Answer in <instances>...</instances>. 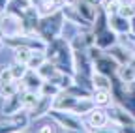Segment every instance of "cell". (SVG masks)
Masks as SVG:
<instances>
[{"label": "cell", "instance_id": "6da1fadb", "mask_svg": "<svg viewBox=\"0 0 135 133\" xmlns=\"http://www.w3.org/2000/svg\"><path fill=\"white\" fill-rule=\"evenodd\" d=\"M66 19H64V13L62 9L53 13V15H47V17H41L40 26H38V34L45 43H51L62 36V30H64Z\"/></svg>", "mask_w": 135, "mask_h": 133}, {"label": "cell", "instance_id": "7a4b0ae2", "mask_svg": "<svg viewBox=\"0 0 135 133\" xmlns=\"http://www.w3.org/2000/svg\"><path fill=\"white\" fill-rule=\"evenodd\" d=\"M0 30H2V38H13L19 34H26L21 13H15V11L0 13Z\"/></svg>", "mask_w": 135, "mask_h": 133}, {"label": "cell", "instance_id": "3957f363", "mask_svg": "<svg viewBox=\"0 0 135 133\" xmlns=\"http://www.w3.org/2000/svg\"><path fill=\"white\" fill-rule=\"evenodd\" d=\"M49 116L55 120V124L58 127H62L64 131H81V129H86L83 118L70 111H56V109H51Z\"/></svg>", "mask_w": 135, "mask_h": 133}, {"label": "cell", "instance_id": "277c9868", "mask_svg": "<svg viewBox=\"0 0 135 133\" xmlns=\"http://www.w3.org/2000/svg\"><path fill=\"white\" fill-rule=\"evenodd\" d=\"M107 114L111 124L114 126H135V116L120 103H113L111 107H107Z\"/></svg>", "mask_w": 135, "mask_h": 133}, {"label": "cell", "instance_id": "5b68a950", "mask_svg": "<svg viewBox=\"0 0 135 133\" xmlns=\"http://www.w3.org/2000/svg\"><path fill=\"white\" fill-rule=\"evenodd\" d=\"M118 68H120V64H118L111 55H107V53H103L98 60H94V71L103 73L107 77H116Z\"/></svg>", "mask_w": 135, "mask_h": 133}, {"label": "cell", "instance_id": "8992f818", "mask_svg": "<svg viewBox=\"0 0 135 133\" xmlns=\"http://www.w3.org/2000/svg\"><path fill=\"white\" fill-rule=\"evenodd\" d=\"M62 13H64V19H66L68 23H71V24H75V26H79V28H83V30H90V28H92V23H88V21L79 13V9H77L75 4H66V6L62 8Z\"/></svg>", "mask_w": 135, "mask_h": 133}, {"label": "cell", "instance_id": "52a82bcc", "mask_svg": "<svg viewBox=\"0 0 135 133\" xmlns=\"http://www.w3.org/2000/svg\"><path fill=\"white\" fill-rule=\"evenodd\" d=\"M51 109H53V97H49V96H40L38 103L28 111L30 120H40V118H43V116H49Z\"/></svg>", "mask_w": 135, "mask_h": 133}, {"label": "cell", "instance_id": "ba28073f", "mask_svg": "<svg viewBox=\"0 0 135 133\" xmlns=\"http://www.w3.org/2000/svg\"><path fill=\"white\" fill-rule=\"evenodd\" d=\"M77 101H79V97H75V96H71L70 92H66V90H62L58 96H55L53 97V109H56V111H73V107L77 105Z\"/></svg>", "mask_w": 135, "mask_h": 133}, {"label": "cell", "instance_id": "9c48e42d", "mask_svg": "<svg viewBox=\"0 0 135 133\" xmlns=\"http://www.w3.org/2000/svg\"><path fill=\"white\" fill-rule=\"evenodd\" d=\"M118 40H120V36H118L113 28H105V30H101L99 34H96V45L101 51H107L113 45H116Z\"/></svg>", "mask_w": 135, "mask_h": 133}, {"label": "cell", "instance_id": "30bf717a", "mask_svg": "<svg viewBox=\"0 0 135 133\" xmlns=\"http://www.w3.org/2000/svg\"><path fill=\"white\" fill-rule=\"evenodd\" d=\"M109 28H113L118 36L131 34V23H129V19L124 17V15H120V13L111 15V17H109Z\"/></svg>", "mask_w": 135, "mask_h": 133}, {"label": "cell", "instance_id": "8fae6325", "mask_svg": "<svg viewBox=\"0 0 135 133\" xmlns=\"http://www.w3.org/2000/svg\"><path fill=\"white\" fill-rule=\"evenodd\" d=\"M107 55H111L118 64H120V66H124V64H129L131 62V58H133V53L129 51V49L124 45V43H120V41H118L116 45H113L111 49H107V51H105Z\"/></svg>", "mask_w": 135, "mask_h": 133}, {"label": "cell", "instance_id": "7c38bea8", "mask_svg": "<svg viewBox=\"0 0 135 133\" xmlns=\"http://www.w3.org/2000/svg\"><path fill=\"white\" fill-rule=\"evenodd\" d=\"M43 85V79L38 71L34 70H28V73L25 75V79L21 81V88L23 90H30V92H38L40 94V88Z\"/></svg>", "mask_w": 135, "mask_h": 133}, {"label": "cell", "instance_id": "4fadbf2b", "mask_svg": "<svg viewBox=\"0 0 135 133\" xmlns=\"http://www.w3.org/2000/svg\"><path fill=\"white\" fill-rule=\"evenodd\" d=\"M109 114H107V109H101V107H96L90 114H88V122H86V127H105L109 124Z\"/></svg>", "mask_w": 135, "mask_h": 133}, {"label": "cell", "instance_id": "5bb4252c", "mask_svg": "<svg viewBox=\"0 0 135 133\" xmlns=\"http://www.w3.org/2000/svg\"><path fill=\"white\" fill-rule=\"evenodd\" d=\"M21 111H26L25 105H23V94H15L13 97L9 99H4V107H2V112L4 116H11L15 112H21Z\"/></svg>", "mask_w": 135, "mask_h": 133}, {"label": "cell", "instance_id": "9a60e30c", "mask_svg": "<svg viewBox=\"0 0 135 133\" xmlns=\"http://www.w3.org/2000/svg\"><path fill=\"white\" fill-rule=\"evenodd\" d=\"M92 99L96 101V107H101V109H107L114 103L111 90H105V88H94L92 90Z\"/></svg>", "mask_w": 135, "mask_h": 133}, {"label": "cell", "instance_id": "2e32d148", "mask_svg": "<svg viewBox=\"0 0 135 133\" xmlns=\"http://www.w3.org/2000/svg\"><path fill=\"white\" fill-rule=\"evenodd\" d=\"M120 105L124 109H128L133 116H135V81L126 85V90H124V96L120 99Z\"/></svg>", "mask_w": 135, "mask_h": 133}, {"label": "cell", "instance_id": "e0dca14e", "mask_svg": "<svg viewBox=\"0 0 135 133\" xmlns=\"http://www.w3.org/2000/svg\"><path fill=\"white\" fill-rule=\"evenodd\" d=\"M94 109H96V101H94L92 97H81L79 101H77V105L73 107V111H71V112L83 118V116H88Z\"/></svg>", "mask_w": 135, "mask_h": 133}, {"label": "cell", "instance_id": "ac0fdd59", "mask_svg": "<svg viewBox=\"0 0 135 133\" xmlns=\"http://www.w3.org/2000/svg\"><path fill=\"white\" fill-rule=\"evenodd\" d=\"M75 6H77L79 13H81L83 17L88 21V23H92V21L96 19L98 6H94V4H90V2H86V0H77V2H75Z\"/></svg>", "mask_w": 135, "mask_h": 133}, {"label": "cell", "instance_id": "d6986e66", "mask_svg": "<svg viewBox=\"0 0 135 133\" xmlns=\"http://www.w3.org/2000/svg\"><path fill=\"white\" fill-rule=\"evenodd\" d=\"M105 28H109V15L105 13V9L103 8H98V13H96V19L92 21V32H94V36L96 34H99L101 30H105Z\"/></svg>", "mask_w": 135, "mask_h": 133}, {"label": "cell", "instance_id": "ffe728a7", "mask_svg": "<svg viewBox=\"0 0 135 133\" xmlns=\"http://www.w3.org/2000/svg\"><path fill=\"white\" fill-rule=\"evenodd\" d=\"M21 92V81H9V82H0V97L9 99L15 94Z\"/></svg>", "mask_w": 135, "mask_h": 133}, {"label": "cell", "instance_id": "44dd1931", "mask_svg": "<svg viewBox=\"0 0 135 133\" xmlns=\"http://www.w3.org/2000/svg\"><path fill=\"white\" fill-rule=\"evenodd\" d=\"M116 77L120 79L122 82L129 85V82H133V81H135V68H133L131 64H124V66H120V68H118Z\"/></svg>", "mask_w": 135, "mask_h": 133}, {"label": "cell", "instance_id": "7402d4cb", "mask_svg": "<svg viewBox=\"0 0 135 133\" xmlns=\"http://www.w3.org/2000/svg\"><path fill=\"white\" fill-rule=\"evenodd\" d=\"M47 62V55H45V51H32V56H30V60H28V70H34V71H38L41 66Z\"/></svg>", "mask_w": 135, "mask_h": 133}, {"label": "cell", "instance_id": "603a6c76", "mask_svg": "<svg viewBox=\"0 0 135 133\" xmlns=\"http://www.w3.org/2000/svg\"><path fill=\"white\" fill-rule=\"evenodd\" d=\"M92 82H94V88H105V90H111V86H113V77H107V75H103V73L94 71Z\"/></svg>", "mask_w": 135, "mask_h": 133}, {"label": "cell", "instance_id": "cb8c5ba5", "mask_svg": "<svg viewBox=\"0 0 135 133\" xmlns=\"http://www.w3.org/2000/svg\"><path fill=\"white\" fill-rule=\"evenodd\" d=\"M36 8H38V13L41 15V17H47V15H53V13L60 11V8L53 2V0H41Z\"/></svg>", "mask_w": 135, "mask_h": 133}, {"label": "cell", "instance_id": "d4e9b609", "mask_svg": "<svg viewBox=\"0 0 135 133\" xmlns=\"http://www.w3.org/2000/svg\"><path fill=\"white\" fill-rule=\"evenodd\" d=\"M58 71H60V70H58L56 66H55L53 62H51V60H47V62L41 66V68L38 70V73L41 75V79H43V81H51V79H53Z\"/></svg>", "mask_w": 135, "mask_h": 133}, {"label": "cell", "instance_id": "484cf974", "mask_svg": "<svg viewBox=\"0 0 135 133\" xmlns=\"http://www.w3.org/2000/svg\"><path fill=\"white\" fill-rule=\"evenodd\" d=\"M11 51H13V60L19 64H28V60L32 56V49H28V47H15Z\"/></svg>", "mask_w": 135, "mask_h": 133}, {"label": "cell", "instance_id": "4316f807", "mask_svg": "<svg viewBox=\"0 0 135 133\" xmlns=\"http://www.w3.org/2000/svg\"><path fill=\"white\" fill-rule=\"evenodd\" d=\"M21 94H23V105H25V109H26V111H30L34 105L38 103V99H40V94H38V92L21 90Z\"/></svg>", "mask_w": 135, "mask_h": 133}, {"label": "cell", "instance_id": "83f0119b", "mask_svg": "<svg viewBox=\"0 0 135 133\" xmlns=\"http://www.w3.org/2000/svg\"><path fill=\"white\" fill-rule=\"evenodd\" d=\"M9 68H11V73H13V79L15 81H23L25 75L28 73V66L26 64H19V62H11L9 64Z\"/></svg>", "mask_w": 135, "mask_h": 133}, {"label": "cell", "instance_id": "f1b7e54d", "mask_svg": "<svg viewBox=\"0 0 135 133\" xmlns=\"http://www.w3.org/2000/svg\"><path fill=\"white\" fill-rule=\"evenodd\" d=\"M62 90L55 85V82H51V81H43V85H41V88H40V96H49V97H55V96H58Z\"/></svg>", "mask_w": 135, "mask_h": 133}, {"label": "cell", "instance_id": "f546056e", "mask_svg": "<svg viewBox=\"0 0 135 133\" xmlns=\"http://www.w3.org/2000/svg\"><path fill=\"white\" fill-rule=\"evenodd\" d=\"M66 92H70L71 96H75V97H79V99H81V97H92V90L77 85V82H73L70 88H66Z\"/></svg>", "mask_w": 135, "mask_h": 133}, {"label": "cell", "instance_id": "4dcf8cb0", "mask_svg": "<svg viewBox=\"0 0 135 133\" xmlns=\"http://www.w3.org/2000/svg\"><path fill=\"white\" fill-rule=\"evenodd\" d=\"M101 8H103L105 13L111 17V15H116V13H118V9H120V4H118V0H103Z\"/></svg>", "mask_w": 135, "mask_h": 133}, {"label": "cell", "instance_id": "1f68e13d", "mask_svg": "<svg viewBox=\"0 0 135 133\" xmlns=\"http://www.w3.org/2000/svg\"><path fill=\"white\" fill-rule=\"evenodd\" d=\"M9 81H15L11 68L9 66H0V82H9Z\"/></svg>", "mask_w": 135, "mask_h": 133}, {"label": "cell", "instance_id": "d6a6232c", "mask_svg": "<svg viewBox=\"0 0 135 133\" xmlns=\"http://www.w3.org/2000/svg\"><path fill=\"white\" fill-rule=\"evenodd\" d=\"M118 13L124 15V17H128V19H131L133 15H135V2H131V4H122L120 9H118Z\"/></svg>", "mask_w": 135, "mask_h": 133}, {"label": "cell", "instance_id": "836d02e7", "mask_svg": "<svg viewBox=\"0 0 135 133\" xmlns=\"http://www.w3.org/2000/svg\"><path fill=\"white\" fill-rule=\"evenodd\" d=\"M86 131L88 133H118V129L116 127H86Z\"/></svg>", "mask_w": 135, "mask_h": 133}, {"label": "cell", "instance_id": "e575fe53", "mask_svg": "<svg viewBox=\"0 0 135 133\" xmlns=\"http://www.w3.org/2000/svg\"><path fill=\"white\" fill-rule=\"evenodd\" d=\"M13 131H17L6 118H2V120H0V133H13Z\"/></svg>", "mask_w": 135, "mask_h": 133}, {"label": "cell", "instance_id": "d590c367", "mask_svg": "<svg viewBox=\"0 0 135 133\" xmlns=\"http://www.w3.org/2000/svg\"><path fill=\"white\" fill-rule=\"evenodd\" d=\"M38 133H56V126H53V124H43V126H40Z\"/></svg>", "mask_w": 135, "mask_h": 133}, {"label": "cell", "instance_id": "8d00e7d4", "mask_svg": "<svg viewBox=\"0 0 135 133\" xmlns=\"http://www.w3.org/2000/svg\"><path fill=\"white\" fill-rule=\"evenodd\" d=\"M118 133H135V126H116Z\"/></svg>", "mask_w": 135, "mask_h": 133}, {"label": "cell", "instance_id": "74e56055", "mask_svg": "<svg viewBox=\"0 0 135 133\" xmlns=\"http://www.w3.org/2000/svg\"><path fill=\"white\" fill-rule=\"evenodd\" d=\"M9 2H11V0H0V13H4V11L8 9Z\"/></svg>", "mask_w": 135, "mask_h": 133}, {"label": "cell", "instance_id": "f35d334b", "mask_svg": "<svg viewBox=\"0 0 135 133\" xmlns=\"http://www.w3.org/2000/svg\"><path fill=\"white\" fill-rule=\"evenodd\" d=\"M129 23H131V34H135V15L129 19Z\"/></svg>", "mask_w": 135, "mask_h": 133}, {"label": "cell", "instance_id": "ab89813d", "mask_svg": "<svg viewBox=\"0 0 135 133\" xmlns=\"http://www.w3.org/2000/svg\"><path fill=\"white\" fill-rule=\"evenodd\" d=\"M131 2H135V0H118V4H120V6L122 4H131Z\"/></svg>", "mask_w": 135, "mask_h": 133}, {"label": "cell", "instance_id": "60d3db41", "mask_svg": "<svg viewBox=\"0 0 135 133\" xmlns=\"http://www.w3.org/2000/svg\"><path fill=\"white\" fill-rule=\"evenodd\" d=\"M13 133H32L30 129H17V131H13Z\"/></svg>", "mask_w": 135, "mask_h": 133}, {"label": "cell", "instance_id": "b9f144b4", "mask_svg": "<svg viewBox=\"0 0 135 133\" xmlns=\"http://www.w3.org/2000/svg\"><path fill=\"white\" fill-rule=\"evenodd\" d=\"M66 133H88L86 129H81V131H66Z\"/></svg>", "mask_w": 135, "mask_h": 133}, {"label": "cell", "instance_id": "7bdbcfd3", "mask_svg": "<svg viewBox=\"0 0 135 133\" xmlns=\"http://www.w3.org/2000/svg\"><path fill=\"white\" fill-rule=\"evenodd\" d=\"M40 2H41V0H30V4H32V6H38Z\"/></svg>", "mask_w": 135, "mask_h": 133}, {"label": "cell", "instance_id": "ee69618b", "mask_svg": "<svg viewBox=\"0 0 135 133\" xmlns=\"http://www.w3.org/2000/svg\"><path fill=\"white\" fill-rule=\"evenodd\" d=\"M4 47H6V43H4V40H2V38H0V51H2Z\"/></svg>", "mask_w": 135, "mask_h": 133}, {"label": "cell", "instance_id": "f6af8a7d", "mask_svg": "<svg viewBox=\"0 0 135 133\" xmlns=\"http://www.w3.org/2000/svg\"><path fill=\"white\" fill-rule=\"evenodd\" d=\"M131 66H133V68H135V55H133V58H131V62H129Z\"/></svg>", "mask_w": 135, "mask_h": 133}, {"label": "cell", "instance_id": "bcb514c9", "mask_svg": "<svg viewBox=\"0 0 135 133\" xmlns=\"http://www.w3.org/2000/svg\"><path fill=\"white\" fill-rule=\"evenodd\" d=\"M131 38H133V41H135V34H131Z\"/></svg>", "mask_w": 135, "mask_h": 133}, {"label": "cell", "instance_id": "7dc6e473", "mask_svg": "<svg viewBox=\"0 0 135 133\" xmlns=\"http://www.w3.org/2000/svg\"><path fill=\"white\" fill-rule=\"evenodd\" d=\"M0 38H2V30H0Z\"/></svg>", "mask_w": 135, "mask_h": 133}]
</instances>
